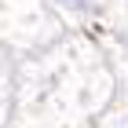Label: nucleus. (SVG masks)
Wrapping results in <instances>:
<instances>
[{"label": "nucleus", "mask_w": 128, "mask_h": 128, "mask_svg": "<svg viewBox=\"0 0 128 128\" xmlns=\"http://www.w3.org/2000/svg\"><path fill=\"white\" fill-rule=\"evenodd\" d=\"M70 4H84V0H70Z\"/></svg>", "instance_id": "f257e3e1"}]
</instances>
